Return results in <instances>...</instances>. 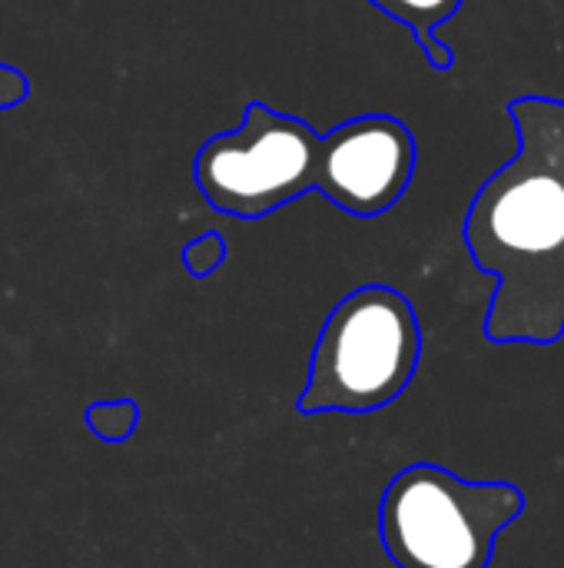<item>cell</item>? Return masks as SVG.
I'll use <instances>...</instances> for the list:
<instances>
[{
  "label": "cell",
  "mask_w": 564,
  "mask_h": 568,
  "mask_svg": "<svg viewBox=\"0 0 564 568\" xmlns=\"http://www.w3.org/2000/svg\"><path fill=\"white\" fill-rule=\"evenodd\" d=\"M422 356V326L392 286L369 283L342 296L322 323L296 409L302 416H366L396 403Z\"/></svg>",
  "instance_id": "7a4b0ae2"
},
{
  "label": "cell",
  "mask_w": 564,
  "mask_h": 568,
  "mask_svg": "<svg viewBox=\"0 0 564 568\" xmlns=\"http://www.w3.org/2000/svg\"><path fill=\"white\" fill-rule=\"evenodd\" d=\"M509 113L519 153L475 193L465 246L499 276L489 339L552 343L564 333V123L545 97H522Z\"/></svg>",
  "instance_id": "6da1fadb"
},
{
  "label": "cell",
  "mask_w": 564,
  "mask_h": 568,
  "mask_svg": "<svg viewBox=\"0 0 564 568\" xmlns=\"http://www.w3.org/2000/svg\"><path fill=\"white\" fill-rule=\"evenodd\" d=\"M416 163V136L399 116L362 113L319 136L312 190L349 216H382L406 196Z\"/></svg>",
  "instance_id": "5b68a950"
},
{
  "label": "cell",
  "mask_w": 564,
  "mask_h": 568,
  "mask_svg": "<svg viewBox=\"0 0 564 568\" xmlns=\"http://www.w3.org/2000/svg\"><path fill=\"white\" fill-rule=\"evenodd\" d=\"M223 263H226V240L219 233H203V236H196L193 243L183 246V266L196 280H206Z\"/></svg>",
  "instance_id": "ba28073f"
},
{
  "label": "cell",
  "mask_w": 564,
  "mask_h": 568,
  "mask_svg": "<svg viewBox=\"0 0 564 568\" xmlns=\"http://www.w3.org/2000/svg\"><path fill=\"white\" fill-rule=\"evenodd\" d=\"M525 513L509 483H472L442 466L402 469L379 503V539L396 568H489L499 536Z\"/></svg>",
  "instance_id": "3957f363"
},
{
  "label": "cell",
  "mask_w": 564,
  "mask_h": 568,
  "mask_svg": "<svg viewBox=\"0 0 564 568\" xmlns=\"http://www.w3.org/2000/svg\"><path fill=\"white\" fill-rule=\"evenodd\" d=\"M369 3L379 7L396 23H402L416 37V43L422 47L425 60L435 70H449L452 67L455 57H452L449 43L439 40V27L459 13L462 0H369Z\"/></svg>",
  "instance_id": "8992f818"
},
{
  "label": "cell",
  "mask_w": 564,
  "mask_h": 568,
  "mask_svg": "<svg viewBox=\"0 0 564 568\" xmlns=\"http://www.w3.org/2000/svg\"><path fill=\"white\" fill-rule=\"evenodd\" d=\"M86 426L103 443H126L133 436V429L140 426V406L133 399L90 403L86 406Z\"/></svg>",
  "instance_id": "52a82bcc"
},
{
  "label": "cell",
  "mask_w": 564,
  "mask_h": 568,
  "mask_svg": "<svg viewBox=\"0 0 564 568\" xmlns=\"http://www.w3.org/2000/svg\"><path fill=\"white\" fill-rule=\"evenodd\" d=\"M27 93H30L27 77H23L17 67H10V63H3V60H0V110H13V106H20V103L27 100Z\"/></svg>",
  "instance_id": "9c48e42d"
},
{
  "label": "cell",
  "mask_w": 564,
  "mask_h": 568,
  "mask_svg": "<svg viewBox=\"0 0 564 568\" xmlns=\"http://www.w3.org/2000/svg\"><path fill=\"white\" fill-rule=\"evenodd\" d=\"M316 150L319 133L302 116L249 103L236 130L199 146L193 176L216 213L263 220L312 190Z\"/></svg>",
  "instance_id": "277c9868"
}]
</instances>
